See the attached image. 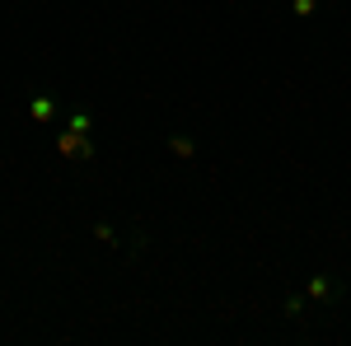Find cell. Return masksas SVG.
Wrapping results in <instances>:
<instances>
[{
	"label": "cell",
	"mask_w": 351,
	"mask_h": 346,
	"mask_svg": "<svg viewBox=\"0 0 351 346\" xmlns=\"http://www.w3.org/2000/svg\"><path fill=\"white\" fill-rule=\"evenodd\" d=\"M56 150H61V155H66V160H94V145H89V136H80V132H71V127H66V132L56 136Z\"/></svg>",
	"instance_id": "6da1fadb"
},
{
	"label": "cell",
	"mask_w": 351,
	"mask_h": 346,
	"mask_svg": "<svg viewBox=\"0 0 351 346\" xmlns=\"http://www.w3.org/2000/svg\"><path fill=\"white\" fill-rule=\"evenodd\" d=\"M28 117L33 122H56V103L47 94H33V103H28Z\"/></svg>",
	"instance_id": "7a4b0ae2"
},
{
	"label": "cell",
	"mask_w": 351,
	"mask_h": 346,
	"mask_svg": "<svg viewBox=\"0 0 351 346\" xmlns=\"http://www.w3.org/2000/svg\"><path fill=\"white\" fill-rule=\"evenodd\" d=\"M328 295H332V281L328 276H314L309 281V299H328Z\"/></svg>",
	"instance_id": "3957f363"
},
{
	"label": "cell",
	"mask_w": 351,
	"mask_h": 346,
	"mask_svg": "<svg viewBox=\"0 0 351 346\" xmlns=\"http://www.w3.org/2000/svg\"><path fill=\"white\" fill-rule=\"evenodd\" d=\"M71 132H80V136H89V132H94V122H89V112H71Z\"/></svg>",
	"instance_id": "277c9868"
},
{
	"label": "cell",
	"mask_w": 351,
	"mask_h": 346,
	"mask_svg": "<svg viewBox=\"0 0 351 346\" xmlns=\"http://www.w3.org/2000/svg\"><path fill=\"white\" fill-rule=\"evenodd\" d=\"M314 10H319V0H295V14H300V19H314Z\"/></svg>",
	"instance_id": "5b68a950"
}]
</instances>
